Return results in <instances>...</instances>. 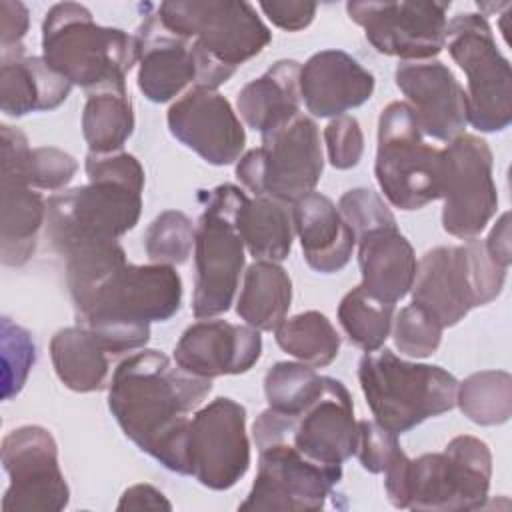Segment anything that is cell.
Instances as JSON below:
<instances>
[{"label":"cell","instance_id":"cell-35","mask_svg":"<svg viewBox=\"0 0 512 512\" xmlns=\"http://www.w3.org/2000/svg\"><path fill=\"white\" fill-rule=\"evenodd\" d=\"M394 320V304L382 302L362 290L352 288L338 304V322L348 340L364 352H374L384 346Z\"/></svg>","mask_w":512,"mask_h":512},{"label":"cell","instance_id":"cell-21","mask_svg":"<svg viewBox=\"0 0 512 512\" xmlns=\"http://www.w3.org/2000/svg\"><path fill=\"white\" fill-rule=\"evenodd\" d=\"M396 86L408 98L422 134L452 142L468 124L466 92L440 60L402 62L394 72Z\"/></svg>","mask_w":512,"mask_h":512},{"label":"cell","instance_id":"cell-26","mask_svg":"<svg viewBox=\"0 0 512 512\" xmlns=\"http://www.w3.org/2000/svg\"><path fill=\"white\" fill-rule=\"evenodd\" d=\"M0 108L6 116H26L58 108L72 90L42 56L10 52L0 56Z\"/></svg>","mask_w":512,"mask_h":512},{"label":"cell","instance_id":"cell-36","mask_svg":"<svg viewBox=\"0 0 512 512\" xmlns=\"http://www.w3.org/2000/svg\"><path fill=\"white\" fill-rule=\"evenodd\" d=\"M326 376L302 362H276L264 376L268 408L294 416L312 404L324 390Z\"/></svg>","mask_w":512,"mask_h":512},{"label":"cell","instance_id":"cell-20","mask_svg":"<svg viewBox=\"0 0 512 512\" xmlns=\"http://www.w3.org/2000/svg\"><path fill=\"white\" fill-rule=\"evenodd\" d=\"M170 134L212 166L240 160L246 132L230 102L208 88H190L166 114Z\"/></svg>","mask_w":512,"mask_h":512},{"label":"cell","instance_id":"cell-13","mask_svg":"<svg viewBox=\"0 0 512 512\" xmlns=\"http://www.w3.org/2000/svg\"><path fill=\"white\" fill-rule=\"evenodd\" d=\"M156 14L166 30L198 42L230 68L258 56L272 40V32L248 2L168 0L156 6Z\"/></svg>","mask_w":512,"mask_h":512},{"label":"cell","instance_id":"cell-19","mask_svg":"<svg viewBox=\"0 0 512 512\" xmlns=\"http://www.w3.org/2000/svg\"><path fill=\"white\" fill-rule=\"evenodd\" d=\"M250 466L246 408L226 396L194 412L188 428V470L210 490L232 488Z\"/></svg>","mask_w":512,"mask_h":512},{"label":"cell","instance_id":"cell-38","mask_svg":"<svg viewBox=\"0 0 512 512\" xmlns=\"http://www.w3.org/2000/svg\"><path fill=\"white\" fill-rule=\"evenodd\" d=\"M442 324L422 306L408 304L392 320L396 348L410 358L432 356L442 342Z\"/></svg>","mask_w":512,"mask_h":512},{"label":"cell","instance_id":"cell-24","mask_svg":"<svg viewBox=\"0 0 512 512\" xmlns=\"http://www.w3.org/2000/svg\"><path fill=\"white\" fill-rule=\"evenodd\" d=\"M354 238L358 244L362 290L388 304L402 300L412 288L418 260L398 224H380Z\"/></svg>","mask_w":512,"mask_h":512},{"label":"cell","instance_id":"cell-41","mask_svg":"<svg viewBox=\"0 0 512 512\" xmlns=\"http://www.w3.org/2000/svg\"><path fill=\"white\" fill-rule=\"evenodd\" d=\"M324 142L328 160L336 170H350L358 166L364 152V134L354 116L342 114L324 128Z\"/></svg>","mask_w":512,"mask_h":512},{"label":"cell","instance_id":"cell-4","mask_svg":"<svg viewBox=\"0 0 512 512\" xmlns=\"http://www.w3.org/2000/svg\"><path fill=\"white\" fill-rule=\"evenodd\" d=\"M492 454L476 436L452 438L444 452L418 458L402 454L384 472V490L394 508L458 512L478 510L488 498Z\"/></svg>","mask_w":512,"mask_h":512},{"label":"cell","instance_id":"cell-32","mask_svg":"<svg viewBox=\"0 0 512 512\" xmlns=\"http://www.w3.org/2000/svg\"><path fill=\"white\" fill-rule=\"evenodd\" d=\"M134 132V110L126 88L90 92L82 110V134L96 154L120 152Z\"/></svg>","mask_w":512,"mask_h":512},{"label":"cell","instance_id":"cell-15","mask_svg":"<svg viewBox=\"0 0 512 512\" xmlns=\"http://www.w3.org/2000/svg\"><path fill=\"white\" fill-rule=\"evenodd\" d=\"M442 228L456 238H476L498 210L492 150L476 134H460L440 150Z\"/></svg>","mask_w":512,"mask_h":512},{"label":"cell","instance_id":"cell-6","mask_svg":"<svg viewBox=\"0 0 512 512\" xmlns=\"http://www.w3.org/2000/svg\"><path fill=\"white\" fill-rule=\"evenodd\" d=\"M358 380L374 420L394 434L410 432L456 406L458 380L448 370L406 362L388 348L360 358Z\"/></svg>","mask_w":512,"mask_h":512},{"label":"cell","instance_id":"cell-40","mask_svg":"<svg viewBox=\"0 0 512 512\" xmlns=\"http://www.w3.org/2000/svg\"><path fill=\"white\" fill-rule=\"evenodd\" d=\"M404 450L400 448L398 434L386 430L376 420H358V442L354 456L360 466L370 474H384Z\"/></svg>","mask_w":512,"mask_h":512},{"label":"cell","instance_id":"cell-8","mask_svg":"<svg viewBox=\"0 0 512 512\" xmlns=\"http://www.w3.org/2000/svg\"><path fill=\"white\" fill-rule=\"evenodd\" d=\"M506 272L488 256L478 238L460 246H436L418 260L410 288L412 302L448 328L464 320L470 310L496 300Z\"/></svg>","mask_w":512,"mask_h":512},{"label":"cell","instance_id":"cell-37","mask_svg":"<svg viewBox=\"0 0 512 512\" xmlns=\"http://www.w3.org/2000/svg\"><path fill=\"white\" fill-rule=\"evenodd\" d=\"M196 228L180 210L160 212L144 232V250L150 262L180 266L188 260L194 246Z\"/></svg>","mask_w":512,"mask_h":512},{"label":"cell","instance_id":"cell-31","mask_svg":"<svg viewBox=\"0 0 512 512\" xmlns=\"http://www.w3.org/2000/svg\"><path fill=\"white\" fill-rule=\"evenodd\" d=\"M236 224L254 260L282 262L290 256L294 222L288 204L268 196H246L240 204Z\"/></svg>","mask_w":512,"mask_h":512},{"label":"cell","instance_id":"cell-2","mask_svg":"<svg viewBox=\"0 0 512 512\" xmlns=\"http://www.w3.org/2000/svg\"><path fill=\"white\" fill-rule=\"evenodd\" d=\"M212 390L210 378L194 376L152 348L124 358L108 384V408L122 432L166 470L190 476V412Z\"/></svg>","mask_w":512,"mask_h":512},{"label":"cell","instance_id":"cell-5","mask_svg":"<svg viewBox=\"0 0 512 512\" xmlns=\"http://www.w3.org/2000/svg\"><path fill=\"white\" fill-rule=\"evenodd\" d=\"M42 58L72 86L88 94L126 88V76L138 62L134 34L100 26L78 2L54 4L42 22Z\"/></svg>","mask_w":512,"mask_h":512},{"label":"cell","instance_id":"cell-27","mask_svg":"<svg viewBox=\"0 0 512 512\" xmlns=\"http://www.w3.org/2000/svg\"><path fill=\"white\" fill-rule=\"evenodd\" d=\"M46 224V202L20 174H0V258L4 266L26 264Z\"/></svg>","mask_w":512,"mask_h":512},{"label":"cell","instance_id":"cell-33","mask_svg":"<svg viewBox=\"0 0 512 512\" xmlns=\"http://www.w3.org/2000/svg\"><path fill=\"white\" fill-rule=\"evenodd\" d=\"M278 346L312 368L332 364L340 352V334L318 310H306L286 318L276 330Z\"/></svg>","mask_w":512,"mask_h":512},{"label":"cell","instance_id":"cell-25","mask_svg":"<svg viewBox=\"0 0 512 512\" xmlns=\"http://www.w3.org/2000/svg\"><path fill=\"white\" fill-rule=\"evenodd\" d=\"M292 222L304 260L312 270L334 274L350 262L356 238L328 196L310 192L294 202Z\"/></svg>","mask_w":512,"mask_h":512},{"label":"cell","instance_id":"cell-45","mask_svg":"<svg viewBox=\"0 0 512 512\" xmlns=\"http://www.w3.org/2000/svg\"><path fill=\"white\" fill-rule=\"evenodd\" d=\"M118 510H172L168 498L150 484H134L124 490Z\"/></svg>","mask_w":512,"mask_h":512},{"label":"cell","instance_id":"cell-9","mask_svg":"<svg viewBox=\"0 0 512 512\" xmlns=\"http://www.w3.org/2000/svg\"><path fill=\"white\" fill-rule=\"evenodd\" d=\"M324 170L320 132L306 114L262 134V144L240 156L236 178L254 196L294 204L314 192Z\"/></svg>","mask_w":512,"mask_h":512},{"label":"cell","instance_id":"cell-10","mask_svg":"<svg viewBox=\"0 0 512 512\" xmlns=\"http://www.w3.org/2000/svg\"><path fill=\"white\" fill-rule=\"evenodd\" d=\"M422 136L408 102H390L380 112L374 176L400 210H420L440 198V150Z\"/></svg>","mask_w":512,"mask_h":512},{"label":"cell","instance_id":"cell-14","mask_svg":"<svg viewBox=\"0 0 512 512\" xmlns=\"http://www.w3.org/2000/svg\"><path fill=\"white\" fill-rule=\"evenodd\" d=\"M146 8L134 38L138 46L136 84L150 102H168L190 84L216 90L232 78L236 68L212 58L198 42L172 34L158 20L156 6L146 4Z\"/></svg>","mask_w":512,"mask_h":512},{"label":"cell","instance_id":"cell-12","mask_svg":"<svg viewBox=\"0 0 512 512\" xmlns=\"http://www.w3.org/2000/svg\"><path fill=\"white\" fill-rule=\"evenodd\" d=\"M256 446L270 440L290 442L302 456L326 466H342L356 452L358 422L348 388L326 376L324 390L294 416L266 408L252 426Z\"/></svg>","mask_w":512,"mask_h":512},{"label":"cell","instance_id":"cell-42","mask_svg":"<svg viewBox=\"0 0 512 512\" xmlns=\"http://www.w3.org/2000/svg\"><path fill=\"white\" fill-rule=\"evenodd\" d=\"M338 212L342 214L354 236L368 228L396 222L384 200L370 188H352L344 192L338 200Z\"/></svg>","mask_w":512,"mask_h":512},{"label":"cell","instance_id":"cell-1","mask_svg":"<svg viewBox=\"0 0 512 512\" xmlns=\"http://www.w3.org/2000/svg\"><path fill=\"white\" fill-rule=\"evenodd\" d=\"M64 260L76 324L98 334L112 356L144 348L150 324L180 310L182 280L174 266L130 264L118 242L90 246Z\"/></svg>","mask_w":512,"mask_h":512},{"label":"cell","instance_id":"cell-18","mask_svg":"<svg viewBox=\"0 0 512 512\" xmlns=\"http://www.w3.org/2000/svg\"><path fill=\"white\" fill-rule=\"evenodd\" d=\"M450 2H348L346 12L384 56L422 62L442 52Z\"/></svg>","mask_w":512,"mask_h":512},{"label":"cell","instance_id":"cell-7","mask_svg":"<svg viewBox=\"0 0 512 512\" xmlns=\"http://www.w3.org/2000/svg\"><path fill=\"white\" fill-rule=\"evenodd\" d=\"M246 192L234 184L200 190L202 214L194 236L196 280L192 312L198 320L214 318L230 310L244 270V240L236 216Z\"/></svg>","mask_w":512,"mask_h":512},{"label":"cell","instance_id":"cell-11","mask_svg":"<svg viewBox=\"0 0 512 512\" xmlns=\"http://www.w3.org/2000/svg\"><path fill=\"white\" fill-rule=\"evenodd\" d=\"M452 60L468 76V122L480 132H500L512 122V72L484 14H456L446 26Z\"/></svg>","mask_w":512,"mask_h":512},{"label":"cell","instance_id":"cell-22","mask_svg":"<svg viewBox=\"0 0 512 512\" xmlns=\"http://www.w3.org/2000/svg\"><path fill=\"white\" fill-rule=\"evenodd\" d=\"M262 354L256 328L218 318H202L188 326L174 348L176 364L200 378L248 372Z\"/></svg>","mask_w":512,"mask_h":512},{"label":"cell","instance_id":"cell-30","mask_svg":"<svg viewBox=\"0 0 512 512\" xmlns=\"http://www.w3.org/2000/svg\"><path fill=\"white\" fill-rule=\"evenodd\" d=\"M292 302V280L278 262L254 260L242 278L236 314L258 332L276 330Z\"/></svg>","mask_w":512,"mask_h":512},{"label":"cell","instance_id":"cell-29","mask_svg":"<svg viewBox=\"0 0 512 512\" xmlns=\"http://www.w3.org/2000/svg\"><path fill=\"white\" fill-rule=\"evenodd\" d=\"M110 356L100 336L80 324L58 330L50 340L54 372L74 392L102 390L110 372Z\"/></svg>","mask_w":512,"mask_h":512},{"label":"cell","instance_id":"cell-39","mask_svg":"<svg viewBox=\"0 0 512 512\" xmlns=\"http://www.w3.org/2000/svg\"><path fill=\"white\" fill-rule=\"evenodd\" d=\"M36 360V346L28 330L2 318V362H4V400L16 396Z\"/></svg>","mask_w":512,"mask_h":512},{"label":"cell","instance_id":"cell-23","mask_svg":"<svg viewBox=\"0 0 512 512\" xmlns=\"http://www.w3.org/2000/svg\"><path fill=\"white\" fill-rule=\"evenodd\" d=\"M374 86V74L344 50H320L300 68V98L316 118H336L362 106Z\"/></svg>","mask_w":512,"mask_h":512},{"label":"cell","instance_id":"cell-17","mask_svg":"<svg viewBox=\"0 0 512 512\" xmlns=\"http://www.w3.org/2000/svg\"><path fill=\"white\" fill-rule=\"evenodd\" d=\"M2 468L10 484L2 496V512H60L70 502V488L58 464V446L50 430L26 424L10 430L0 446Z\"/></svg>","mask_w":512,"mask_h":512},{"label":"cell","instance_id":"cell-43","mask_svg":"<svg viewBox=\"0 0 512 512\" xmlns=\"http://www.w3.org/2000/svg\"><path fill=\"white\" fill-rule=\"evenodd\" d=\"M30 16L22 2L2 0L0 2V46L2 54L24 52L22 38L28 32Z\"/></svg>","mask_w":512,"mask_h":512},{"label":"cell","instance_id":"cell-46","mask_svg":"<svg viewBox=\"0 0 512 512\" xmlns=\"http://www.w3.org/2000/svg\"><path fill=\"white\" fill-rule=\"evenodd\" d=\"M484 246H486V252L488 256L502 268L508 270L510 262H512V252H510V214L504 212L494 228L490 230L488 238L484 240Z\"/></svg>","mask_w":512,"mask_h":512},{"label":"cell","instance_id":"cell-34","mask_svg":"<svg viewBox=\"0 0 512 512\" xmlns=\"http://www.w3.org/2000/svg\"><path fill=\"white\" fill-rule=\"evenodd\" d=\"M456 404L480 426H498L512 414V376L504 370H480L458 382Z\"/></svg>","mask_w":512,"mask_h":512},{"label":"cell","instance_id":"cell-28","mask_svg":"<svg viewBox=\"0 0 512 512\" xmlns=\"http://www.w3.org/2000/svg\"><path fill=\"white\" fill-rule=\"evenodd\" d=\"M300 64L278 60L238 92L236 106L248 128L264 134L300 114Z\"/></svg>","mask_w":512,"mask_h":512},{"label":"cell","instance_id":"cell-44","mask_svg":"<svg viewBox=\"0 0 512 512\" xmlns=\"http://www.w3.org/2000/svg\"><path fill=\"white\" fill-rule=\"evenodd\" d=\"M260 10L268 16V20L286 30V32H298L312 24L316 16V4L314 2H260Z\"/></svg>","mask_w":512,"mask_h":512},{"label":"cell","instance_id":"cell-3","mask_svg":"<svg viewBox=\"0 0 512 512\" xmlns=\"http://www.w3.org/2000/svg\"><path fill=\"white\" fill-rule=\"evenodd\" d=\"M88 184L46 200V238L60 256L118 242L142 212L144 168L128 152L86 156Z\"/></svg>","mask_w":512,"mask_h":512},{"label":"cell","instance_id":"cell-16","mask_svg":"<svg viewBox=\"0 0 512 512\" xmlns=\"http://www.w3.org/2000/svg\"><path fill=\"white\" fill-rule=\"evenodd\" d=\"M258 448V472L240 510H322L336 484L342 466H326L302 456L286 440H270Z\"/></svg>","mask_w":512,"mask_h":512}]
</instances>
